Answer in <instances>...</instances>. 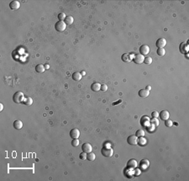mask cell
<instances>
[{
	"label": "cell",
	"mask_w": 189,
	"mask_h": 181,
	"mask_svg": "<svg viewBox=\"0 0 189 181\" xmlns=\"http://www.w3.org/2000/svg\"><path fill=\"white\" fill-rule=\"evenodd\" d=\"M13 100H14V103H16V104L23 103V102H24V93H23L22 92H20V91L16 92V93L14 94V96H13Z\"/></svg>",
	"instance_id": "obj_1"
},
{
	"label": "cell",
	"mask_w": 189,
	"mask_h": 181,
	"mask_svg": "<svg viewBox=\"0 0 189 181\" xmlns=\"http://www.w3.org/2000/svg\"><path fill=\"white\" fill-rule=\"evenodd\" d=\"M55 28L58 32H63L67 28V24L64 21H58V22L56 23Z\"/></svg>",
	"instance_id": "obj_2"
},
{
	"label": "cell",
	"mask_w": 189,
	"mask_h": 181,
	"mask_svg": "<svg viewBox=\"0 0 189 181\" xmlns=\"http://www.w3.org/2000/svg\"><path fill=\"white\" fill-rule=\"evenodd\" d=\"M101 152H102V154L104 156V157L110 158V157H112V156H113V150L111 148V147H103V149L101 150Z\"/></svg>",
	"instance_id": "obj_3"
},
{
	"label": "cell",
	"mask_w": 189,
	"mask_h": 181,
	"mask_svg": "<svg viewBox=\"0 0 189 181\" xmlns=\"http://www.w3.org/2000/svg\"><path fill=\"white\" fill-rule=\"evenodd\" d=\"M127 142L129 145H132V146H135L138 143V137L136 136V135H131L128 137Z\"/></svg>",
	"instance_id": "obj_4"
},
{
	"label": "cell",
	"mask_w": 189,
	"mask_h": 181,
	"mask_svg": "<svg viewBox=\"0 0 189 181\" xmlns=\"http://www.w3.org/2000/svg\"><path fill=\"white\" fill-rule=\"evenodd\" d=\"M133 60H134L135 64H142L144 62L145 57L143 55H141V54H136L134 57V58H133Z\"/></svg>",
	"instance_id": "obj_5"
},
{
	"label": "cell",
	"mask_w": 189,
	"mask_h": 181,
	"mask_svg": "<svg viewBox=\"0 0 189 181\" xmlns=\"http://www.w3.org/2000/svg\"><path fill=\"white\" fill-rule=\"evenodd\" d=\"M82 149H83V152H86V153H89L93 151V147L90 143L86 142L82 146Z\"/></svg>",
	"instance_id": "obj_6"
},
{
	"label": "cell",
	"mask_w": 189,
	"mask_h": 181,
	"mask_svg": "<svg viewBox=\"0 0 189 181\" xmlns=\"http://www.w3.org/2000/svg\"><path fill=\"white\" fill-rule=\"evenodd\" d=\"M70 136L72 138V139H78V138L80 136V131H79V130L77 129V128H74V129L71 130V131H70Z\"/></svg>",
	"instance_id": "obj_7"
},
{
	"label": "cell",
	"mask_w": 189,
	"mask_h": 181,
	"mask_svg": "<svg viewBox=\"0 0 189 181\" xmlns=\"http://www.w3.org/2000/svg\"><path fill=\"white\" fill-rule=\"evenodd\" d=\"M139 52H140V54L143 56L147 55L150 52V47H148L147 45H142L139 47Z\"/></svg>",
	"instance_id": "obj_8"
},
{
	"label": "cell",
	"mask_w": 189,
	"mask_h": 181,
	"mask_svg": "<svg viewBox=\"0 0 189 181\" xmlns=\"http://www.w3.org/2000/svg\"><path fill=\"white\" fill-rule=\"evenodd\" d=\"M156 47L158 48H164L166 45H167V40L165 38H160L156 41Z\"/></svg>",
	"instance_id": "obj_9"
},
{
	"label": "cell",
	"mask_w": 189,
	"mask_h": 181,
	"mask_svg": "<svg viewBox=\"0 0 189 181\" xmlns=\"http://www.w3.org/2000/svg\"><path fill=\"white\" fill-rule=\"evenodd\" d=\"M9 8L12 10H17V9H19L20 8V3L19 1H12L9 4Z\"/></svg>",
	"instance_id": "obj_10"
},
{
	"label": "cell",
	"mask_w": 189,
	"mask_h": 181,
	"mask_svg": "<svg viewBox=\"0 0 189 181\" xmlns=\"http://www.w3.org/2000/svg\"><path fill=\"white\" fill-rule=\"evenodd\" d=\"M159 116H160V118L161 120L166 121V120L170 118V114H169V112L167 111H162L159 114Z\"/></svg>",
	"instance_id": "obj_11"
},
{
	"label": "cell",
	"mask_w": 189,
	"mask_h": 181,
	"mask_svg": "<svg viewBox=\"0 0 189 181\" xmlns=\"http://www.w3.org/2000/svg\"><path fill=\"white\" fill-rule=\"evenodd\" d=\"M127 165H128V167L130 168V169H136L138 166L137 161L134 160V159H130V160L128 162Z\"/></svg>",
	"instance_id": "obj_12"
},
{
	"label": "cell",
	"mask_w": 189,
	"mask_h": 181,
	"mask_svg": "<svg viewBox=\"0 0 189 181\" xmlns=\"http://www.w3.org/2000/svg\"><path fill=\"white\" fill-rule=\"evenodd\" d=\"M101 85L99 83H93V84L91 85V89L94 92H98L99 90H101Z\"/></svg>",
	"instance_id": "obj_13"
},
{
	"label": "cell",
	"mask_w": 189,
	"mask_h": 181,
	"mask_svg": "<svg viewBox=\"0 0 189 181\" xmlns=\"http://www.w3.org/2000/svg\"><path fill=\"white\" fill-rule=\"evenodd\" d=\"M139 95L141 98H146L150 95V91L147 89H141L139 91Z\"/></svg>",
	"instance_id": "obj_14"
},
{
	"label": "cell",
	"mask_w": 189,
	"mask_h": 181,
	"mask_svg": "<svg viewBox=\"0 0 189 181\" xmlns=\"http://www.w3.org/2000/svg\"><path fill=\"white\" fill-rule=\"evenodd\" d=\"M150 166V162L147 159H143L140 161V167L142 169H146Z\"/></svg>",
	"instance_id": "obj_15"
},
{
	"label": "cell",
	"mask_w": 189,
	"mask_h": 181,
	"mask_svg": "<svg viewBox=\"0 0 189 181\" xmlns=\"http://www.w3.org/2000/svg\"><path fill=\"white\" fill-rule=\"evenodd\" d=\"M150 122V119L147 117V116H143L142 119L140 120L141 125H143V126H150V125H149Z\"/></svg>",
	"instance_id": "obj_16"
},
{
	"label": "cell",
	"mask_w": 189,
	"mask_h": 181,
	"mask_svg": "<svg viewBox=\"0 0 189 181\" xmlns=\"http://www.w3.org/2000/svg\"><path fill=\"white\" fill-rule=\"evenodd\" d=\"M82 78H83V76H82V74L79 72H76L72 74V78L75 81H80L82 79Z\"/></svg>",
	"instance_id": "obj_17"
},
{
	"label": "cell",
	"mask_w": 189,
	"mask_h": 181,
	"mask_svg": "<svg viewBox=\"0 0 189 181\" xmlns=\"http://www.w3.org/2000/svg\"><path fill=\"white\" fill-rule=\"evenodd\" d=\"M14 127L16 130H20L23 127V122L19 120H17L14 122Z\"/></svg>",
	"instance_id": "obj_18"
},
{
	"label": "cell",
	"mask_w": 189,
	"mask_h": 181,
	"mask_svg": "<svg viewBox=\"0 0 189 181\" xmlns=\"http://www.w3.org/2000/svg\"><path fill=\"white\" fill-rule=\"evenodd\" d=\"M121 59H122L123 62H129L131 61V57H130V55L128 53H124L122 55V57H121Z\"/></svg>",
	"instance_id": "obj_19"
},
{
	"label": "cell",
	"mask_w": 189,
	"mask_h": 181,
	"mask_svg": "<svg viewBox=\"0 0 189 181\" xmlns=\"http://www.w3.org/2000/svg\"><path fill=\"white\" fill-rule=\"evenodd\" d=\"M73 21H74V19L72 16L69 15V16H67V18L65 19V20H64V22L66 23V24H68V25H71V24H73Z\"/></svg>",
	"instance_id": "obj_20"
},
{
	"label": "cell",
	"mask_w": 189,
	"mask_h": 181,
	"mask_svg": "<svg viewBox=\"0 0 189 181\" xmlns=\"http://www.w3.org/2000/svg\"><path fill=\"white\" fill-rule=\"evenodd\" d=\"M45 66H43L42 64H39V65H37L35 67V71L37 72H39V73H42V72H45Z\"/></svg>",
	"instance_id": "obj_21"
},
{
	"label": "cell",
	"mask_w": 189,
	"mask_h": 181,
	"mask_svg": "<svg viewBox=\"0 0 189 181\" xmlns=\"http://www.w3.org/2000/svg\"><path fill=\"white\" fill-rule=\"evenodd\" d=\"M146 142H147V141H146V139L144 136H141V137L138 138V144L140 145V146H145L146 144Z\"/></svg>",
	"instance_id": "obj_22"
},
{
	"label": "cell",
	"mask_w": 189,
	"mask_h": 181,
	"mask_svg": "<svg viewBox=\"0 0 189 181\" xmlns=\"http://www.w3.org/2000/svg\"><path fill=\"white\" fill-rule=\"evenodd\" d=\"M23 103H24L25 105H31L33 104L32 98H30V97H26V98H24V100Z\"/></svg>",
	"instance_id": "obj_23"
},
{
	"label": "cell",
	"mask_w": 189,
	"mask_h": 181,
	"mask_svg": "<svg viewBox=\"0 0 189 181\" xmlns=\"http://www.w3.org/2000/svg\"><path fill=\"white\" fill-rule=\"evenodd\" d=\"M95 158H96V156L93 152H89L88 153V156H87V159H88L89 161H94Z\"/></svg>",
	"instance_id": "obj_24"
},
{
	"label": "cell",
	"mask_w": 189,
	"mask_h": 181,
	"mask_svg": "<svg viewBox=\"0 0 189 181\" xmlns=\"http://www.w3.org/2000/svg\"><path fill=\"white\" fill-rule=\"evenodd\" d=\"M156 52H157V54H158V56H160V57H163V56H165V54H166V50L164 48H158L156 50Z\"/></svg>",
	"instance_id": "obj_25"
},
{
	"label": "cell",
	"mask_w": 189,
	"mask_h": 181,
	"mask_svg": "<svg viewBox=\"0 0 189 181\" xmlns=\"http://www.w3.org/2000/svg\"><path fill=\"white\" fill-rule=\"evenodd\" d=\"M165 125L167 127H172V126H173V122H172V120L170 119H167L165 121Z\"/></svg>",
	"instance_id": "obj_26"
},
{
	"label": "cell",
	"mask_w": 189,
	"mask_h": 181,
	"mask_svg": "<svg viewBox=\"0 0 189 181\" xmlns=\"http://www.w3.org/2000/svg\"><path fill=\"white\" fill-rule=\"evenodd\" d=\"M66 18H67V15H66L65 13H60V14H58L59 21H63V20H65Z\"/></svg>",
	"instance_id": "obj_27"
},
{
	"label": "cell",
	"mask_w": 189,
	"mask_h": 181,
	"mask_svg": "<svg viewBox=\"0 0 189 181\" xmlns=\"http://www.w3.org/2000/svg\"><path fill=\"white\" fill-rule=\"evenodd\" d=\"M136 136L137 137H141V136H145V131L143 130H138L136 131Z\"/></svg>",
	"instance_id": "obj_28"
},
{
	"label": "cell",
	"mask_w": 189,
	"mask_h": 181,
	"mask_svg": "<svg viewBox=\"0 0 189 181\" xmlns=\"http://www.w3.org/2000/svg\"><path fill=\"white\" fill-rule=\"evenodd\" d=\"M152 58L150 57H145V60H144V62L145 64H148V65H150V64L152 63Z\"/></svg>",
	"instance_id": "obj_29"
},
{
	"label": "cell",
	"mask_w": 189,
	"mask_h": 181,
	"mask_svg": "<svg viewBox=\"0 0 189 181\" xmlns=\"http://www.w3.org/2000/svg\"><path fill=\"white\" fill-rule=\"evenodd\" d=\"M151 124L153 125L154 126H159V121L157 118H153V119L151 120Z\"/></svg>",
	"instance_id": "obj_30"
},
{
	"label": "cell",
	"mask_w": 189,
	"mask_h": 181,
	"mask_svg": "<svg viewBox=\"0 0 189 181\" xmlns=\"http://www.w3.org/2000/svg\"><path fill=\"white\" fill-rule=\"evenodd\" d=\"M72 145L73 147H78V145H79V140L78 139H73L72 141Z\"/></svg>",
	"instance_id": "obj_31"
},
{
	"label": "cell",
	"mask_w": 189,
	"mask_h": 181,
	"mask_svg": "<svg viewBox=\"0 0 189 181\" xmlns=\"http://www.w3.org/2000/svg\"><path fill=\"white\" fill-rule=\"evenodd\" d=\"M87 156H88V153L83 152L80 154V158H81L82 160H85V159H87Z\"/></svg>",
	"instance_id": "obj_32"
},
{
	"label": "cell",
	"mask_w": 189,
	"mask_h": 181,
	"mask_svg": "<svg viewBox=\"0 0 189 181\" xmlns=\"http://www.w3.org/2000/svg\"><path fill=\"white\" fill-rule=\"evenodd\" d=\"M151 116H152V118H158L159 113L157 111H153V112L151 113Z\"/></svg>",
	"instance_id": "obj_33"
},
{
	"label": "cell",
	"mask_w": 189,
	"mask_h": 181,
	"mask_svg": "<svg viewBox=\"0 0 189 181\" xmlns=\"http://www.w3.org/2000/svg\"><path fill=\"white\" fill-rule=\"evenodd\" d=\"M101 90L103 92H106L108 90V85L107 84H102L101 85Z\"/></svg>",
	"instance_id": "obj_34"
},
{
	"label": "cell",
	"mask_w": 189,
	"mask_h": 181,
	"mask_svg": "<svg viewBox=\"0 0 189 181\" xmlns=\"http://www.w3.org/2000/svg\"><path fill=\"white\" fill-rule=\"evenodd\" d=\"M139 174H140V169H136L135 171H134V174L135 175H139Z\"/></svg>",
	"instance_id": "obj_35"
},
{
	"label": "cell",
	"mask_w": 189,
	"mask_h": 181,
	"mask_svg": "<svg viewBox=\"0 0 189 181\" xmlns=\"http://www.w3.org/2000/svg\"><path fill=\"white\" fill-rule=\"evenodd\" d=\"M4 110V105L2 103H0V111H3Z\"/></svg>",
	"instance_id": "obj_36"
},
{
	"label": "cell",
	"mask_w": 189,
	"mask_h": 181,
	"mask_svg": "<svg viewBox=\"0 0 189 181\" xmlns=\"http://www.w3.org/2000/svg\"><path fill=\"white\" fill-rule=\"evenodd\" d=\"M121 101H122V100H121V99H119V101H118V102H116V103H115V102H114V103H113V105H117V104H119V103H121Z\"/></svg>",
	"instance_id": "obj_37"
},
{
	"label": "cell",
	"mask_w": 189,
	"mask_h": 181,
	"mask_svg": "<svg viewBox=\"0 0 189 181\" xmlns=\"http://www.w3.org/2000/svg\"><path fill=\"white\" fill-rule=\"evenodd\" d=\"M145 89H147V90H149V91H150V90L151 89V87H150V86H146V88H145Z\"/></svg>",
	"instance_id": "obj_38"
},
{
	"label": "cell",
	"mask_w": 189,
	"mask_h": 181,
	"mask_svg": "<svg viewBox=\"0 0 189 181\" xmlns=\"http://www.w3.org/2000/svg\"><path fill=\"white\" fill-rule=\"evenodd\" d=\"M49 67H50V66H49V65H48V64H46V65H45V68H47V69H48V68H49Z\"/></svg>",
	"instance_id": "obj_39"
}]
</instances>
